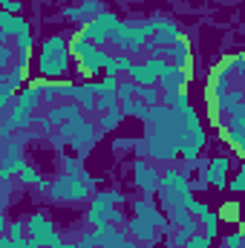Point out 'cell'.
<instances>
[{
    "mask_svg": "<svg viewBox=\"0 0 245 248\" xmlns=\"http://www.w3.org/2000/svg\"><path fill=\"white\" fill-rule=\"evenodd\" d=\"M3 12L17 15V12H20V3H17V0H3Z\"/></svg>",
    "mask_w": 245,
    "mask_h": 248,
    "instance_id": "obj_26",
    "label": "cell"
},
{
    "mask_svg": "<svg viewBox=\"0 0 245 248\" xmlns=\"http://www.w3.org/2000/svg\"><path fill=\"white\" fill-rule=\"evenodd\" d=\"M6 237L17 246V243H26V225H23V219H12L9 225H6Z\"/></svg>",
    "mask_w": 245,
    "mask_h": 248,
    "instance_id": "obj_17",
    "label": "cell"
},
{
    "mask_svg": "<svg viewBox=\"0 0 245 248\" xmlns=\"http://www.w3.org/2000/svg\"><path fill=\"white\" fill-rule=\"evenodd\" d=\"M0 3H3V0H0Z\"/></svg>",
    "mask_w": 245,
    "mask_h": 248,
    "instance_id": "obj_28",
    "label": "cell"
},
{
    "mask_svg": "<svg viewBox=\"0 0 245 248\" xmlns=\"http://www.w3.org/2000/svg\"><path fill=\"white\" fill-rule=\"evenodd\" d=\"M32 119H35V113H32V110H26L23 104H17V101H15V104L9 107L6 127H9V130H12V127H15V130H29V127H32Z\"/></svg>",
    "mask_w": 245,
    "mask_h": 248,
    "instance_id": "obj_11",
    "label": "cell"
},
{
    "mask_svg": "<svg viewBox=\"0 0 245 248\" xmlns=\"http://www.w3.org/2000/svg\"><path fill=\"white\" fill-rule=\"evenodd\" d=\"M23 153H20V144L17 141H9L6 144V156H3V165H0V179H9L12 173H20L23 168Z\"/></svg>",
    "mask_w": 245,
    "mask_h": 248,
    "instance_id": "obj_10",
    "label": "cell"
},
{
    "mask_svg": "<svg viewBox=\"0 0 245 248\" xmlns=\"http://www.w3.org/2000/svg\"><path fill=\"white\" fill-rule=\"evenodd\" d=\"M119 110H122V116H130V119H144V113H147V107H144L136 95L122 98V101H119Z\"/></svg>",
    "mask_w": 245,
    "mask_h": 248,
    "instance_id": "obj_14",
    "label": "cell"
},
{
    "mask_svg": "<svg viewBox=\"0 0 245 248\" xmlns=\"http://www.w3.org/2000/svg\"><path fill=\"white\" fill-rule=\"evenodd\" d=\"M26 225V243L29 248H46L52 234H55V225L46 214H29V219H23Z\"/></svg>",
    "mask_w": 245,
    "mask_h": 248,
    "instance_id": "obj_3",
    "label": "cell"
},
{
    "mask_svg": "<svg viewBox=\"0 0 245 248\" xmlns=\"http://www.w3.org/2000/svg\"><path fill=\"white\" fill-rule=\"evenodd\" d=\"M38 69L44 78H52L58 81L66 75L69 69V52H66V41L61 35H52L41 44V58H38Z\"/></svg>",
    "mask_w": 245,
    "mask_h": 248,
    "instance_id": "obj_1",
    "label": "cell"
},
{
    "mask_svg": "<svg viewBox=\"0 0 245 248\" xmlns=\"http://www.w3.org/2000/svg\"><path fill=\"white\" fill-rule=\"evenodd\" d=\"M133 214H136L138 219L150 222L156 231H165V228H168V217L153 205V199H138V202H133Z\"/></svg>",
    "mask_w": 245,
    "mask_h": 248,
    "instance_id": "obj_7",
    "label": "cell"
},
{
    "mask_svg": "<svg viewBox=\"0 0 245 248\" xmlns=\"http://www.w3.org/2000/svg\"><path fill=\"white\" fill-rule=\"evenodd\" d=\"M133 179H136V185L141 187L144 193H156V187H159V168L150 162V159H138L136 162V170H133Z\"/></svg>",
    "mask_w": 245,
    "mask_h": 248,
    "instance_id": "obj_6",
    "label": "cell"
},
{
    "mask_svg": "<svg viewBox=\"0 0 245 248\" xmlns=\"http://www.w3.org/2000/svg\"><path fill=\"white\" fill-rule=\"evenodd\" d=\"M136 98L144 107H153V104L162 101V93H159V87H136Z\"/></svg>",
    "mask_w": 245,
    "mask_h": 248,
    "instance_id": "obj_15",
    "label": "cell"
},
{
    "mask_svg": "<svg viewBox=\"0 0 245 248\" xmlns=\"http://www.w3.org/2000/svg\"><path fill=\"white\" fill-rule=\"evenodd\" d=\"M222 248H243V231L228 234V237H225V243H222Z\"/></svg>",
    "mask_w": 245,
    "mask_h": 248,
    "instance_id": "obj_23",
    "label": "cell"
},
{
    "mask_svg": "<svg viewBox=\"0 0 245 248\" xmlns=\"http://www.w3.org/2000/svg\"><path fill=\"white\" fill-rule=\"evenodd\" d=\"M15 101H17V104H23L26 110H32V113H35V110L44 104V93H41L38 87H32V84H29L26 90H20V93L15 95Z\"/></svg>",
    "mask_w": 245,
    "mask_h": 248,
    "instance_id": "obj_12",
    "label": "cell"
},
{
    "mask_svg": "<svg viewBox=\"0 0 245 248\" xmlns=\"http://www.w3.org/2000/svg\"><path fill=\"white\" fill-rule=\"evenodd\" d=\"M75 248H98V246H95L92 234H84V237H78V240H75Z\"/></svg>",
    "mask_w": 245,
    "mask_h": 248,
    "instance_id": "obj_25",
    "label": "cell"
},
{
    "mask_svg": "<svg viewBox=\"0 0 245 248\" xmlns=\"http://www.w3.org/2000/svg\"><path fill=\"white\" fill-rule=\"evenodd\" d=\"M46 193H49L55 202H84V199H90V187L84 185L81 173H78V176L63 173L58 179H52Z\"/></svg>",
    "mask_w": 245,
    "mask_h": 248,
    "instance_id": "obj_2",
    "label": "cell"
},
{
    "mask_svg": "<svg viewBox=\"0 0 245 248\" xmlns=\"http://www.w3.org/2000/svg\"><path fill=\"white\" fill-rule=\"evenodd\" d=\"M237 214H240V205H237V202H228V205L222 208V214H216V217L225 219V222H237V219H240Z\"/></svg>",
    "mask_w": 245,
    "mask_h": 248,
    "instance_id": "obj_20",
    "label": "cell"
},
{
    "mask_svg": "<svg viewBox=\"0 0 245 248\" xmlns=\"http://www.w3.org/2000/svg\"><path fill=\"white\" fill-rule=\"evenodd\" d=\"M124 237H130L133 243H138V246H156L159 243V237H162V231H156L150 222H144V219H138V217H133L130 219V225L124 228Z\"/></svg>",
    "mask_w": 245,
    "mask_h": 248,
    "instance_id": "obj_5",
    "label": "cell"
},
{
    "mask_svg": "<svg viewBox=\"0 0 245 248\" xmlns=\"http://www.w3.org/2000/svg\"><path fill=\"white\" fill-rule=\"evenodd\" d=\"M228 168H231V162H228V156H216V159H211V165H208V170H205V182L214 187H219V190H225V182H228Z\"/></svg>",
    "mask_w": 245,
    "mask_h": 248,
    "instance_id": "obj_9",
    "label": "cell"
},
{
    "mask_svg": "<svg viewBox=\"0 0 245 248\" xmlns=\"http://www.w3.org/2000/svg\"><path fill=\"white\" fill-rule=\"evenodd\" d=\"M122 110H119V107H113V110H107V113H98V127H95V130H98V133H107V130H116V127H119V124H122Z\"/></svg>",
    "mask_w": 245,
    "mask_h": 248,
    "instance_id": "obj_13",
    "label": "cell"
},
{
    "mask_svg": "<svg viewBox=\"0 0 245 248\" xmlns=\"http://www.w3.org/2000/svg\"><path fill=\"white\" fill-rule=\"evenodd\" d=\"M199 231L205 234V237H216V231H219V217L214 214V211H208L205 217H199Z\"/></svg>",
    "mask_w": 245,
    "mask_h": 248,
    "instance_id": "obj_16",
    "label": "cell"
},
{
    "mask_svg": "<svg viewBox=\"0 0 245 248\" xmlns=\"http://www.w3.org/2000/svg\"><path fill=\"white\" fill-rule=\"evenodd\" d=\"M6 225H9V219H6L3 211H0V234H6Z\"/></svg>",
    "mask_w": 245,
    "mask_h": 248,
    "instance_id": "obj_27",
    "label": "cell"
},
{
    "mask_svg": "<svg viewBox=\"0 0 245 248\" xmlns=\"http://www.w3.org/2000/svg\"><path fill=\"white\" fill-rule=\"evenodd\" d=\"M12 20H15V15H9V12L0 9V35L12 38Z\"/></svg>",
    "mask_w": 245,
    "mask_h": 248,
    "instance_id": "obj_21",
    "label": "cell"
},
{
    "mask_svg": "<svg viewBox=\"0 0 245 248\" xmlns=\"http://www.w3.org/2000/svg\"><path fill=\"white\" fill-rule=\"evenodd\" d=\"M225 187H231L234 193H240V190L245 187V170H237V176H234L231 182H225Z\"/></svg>",
    "mask_w": 245,
    "mask_h": 248,
    "instance_id": "obj_22",
    "label": "cell"
},
{
    "mask_svg": "<svg viewBox=\"0 0 245 248\" xmlns=\"http://www.w3.org/2000/svg\"><path fill=\"white\" fill-rule=\"evenodd\" d=\"M63 168H66L69 176H78V173H81V162H78V159H63Z\"/></svg>",
    "mask_w": 245,
    "mask_h": 248,
    "instance_id": "obj_24",
    "label": "cell"
},
{
    "mask_svg": "<svg viewBox=\"0 0 245 248\" xmlns=\"http://www.w3.org/2000/svg\"><path fill=\"white\" fill-rule=\"evenodd\" d=\"M187 81H190V72H184L179 66H168V69L159 75L156 87H159V93H179V90L187 87Z\"/></svg>",
    "mask_w": 245,
    "mask_h": 248,
    "instance_id": "obj_8",
    "label": "cell"
},
{
    "mask_svg": "<svg viewBox=\"0 0 245 248\" xmlns=\"http://www.w3.org/2000/svg\"><path fill=\"white\" fill-rule=\"evenodd\" d=\"M17 176H20V182H23V185H32V187L38 185V179H41V176H38V170H35L32 165H23Z\"/></svg>",
    "mask_w": 245,
    "mask_h": 248,
    "instance_id": "obj_18",
    "label": "cell"
},
{
    "mask_svg": "<svg viewBox=\"0 0 245 248\" xmlns=\"http://www.w3.org/2000/svg\"><path fill=\"white\" fill-rule=\"evenodd\" d=\"M159 55L165 58V61L170 63V66H179L184 72H190V66H193V55H190V41L187 38H179V41H173L170 46H165V49H159Z\"/></svg>",
    "mask_w": 245,
    "mask_h": 248,
    "instance_id": "obj_4",
    "label": "cell"
},
{
    "mask_svg": "<svg viewBox=\"0 0 245 248\" xmlns=\"http://www.w3.org/2000/svg\"><path fill=\"white\" fill-rule=\"evenodd\" d=\"M184 248H211V237H205L202 231H196V234H190V237H187Z\"/></svg>",
    "mask_w": 245,
    "mask_h": 248,
    "instance_id": "obj_19",
    "label": "cell"
}]
</instances>
